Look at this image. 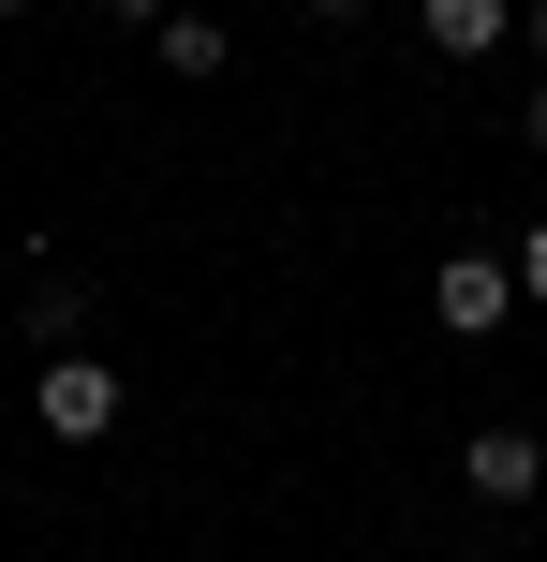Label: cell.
Instances as JSON below:
<instances>
[{
    "instance_id": "cell-1",
    "label": "cell",
    "mask_w": 547,
    "mask_h": 562,
    "mask_svg": "<svg viewBox=\"0 0 547 562\" xmlns=\"http://www.w3.org/2000/svg\"><path fill=\"white\" fill-rule=\"evenodd\" d=\"M430 326L444 340H503V326H518V267H503V252H444L430 267Z\"/></svg>"
},
{
    "instance_id": "cell-2",
    "label": "cell",
    "mask_w": 547,
    "mask_h": 562,
    "mask_svg": "<svg viewBox=\"0 0 547 562\" xmlns=\"http://www.w3.org/2000/svg\"><path fill=\"white\" fill-rule=\"evenodd\" d=\"M30 415H45V445H104L118 429V370L104 356H45L30 370Z\"/></svg>"
},
{
    "instance_id": "cell-3",
    "label": "cell",
    "mask_w": 547,
    "mask_h": 562,
    "mask_svg": "<svg viewBox=\"0 0 547 562\" xmlns=\"http://www.w3.org/2000/svg\"><path fill=\"white\" fill-rule=\"evenodd\" d=\"M459 488H474V504H547V445H533L518 415H489L459 445Z\"/></svg>"
},
{
    "instance_id": "cell-4",
    "label": "cell",
    "mask_w": 547,
    "mask_h": 562,
    "mask_svg": "<svg viewBox=\"0 0 547 562\" xmlns=\"http://www.w3.org/2000/svg\"><path fill=\"white\" fill-rule=\"evenodd\" d=\"M414 30H430V59H489L518 30V0H414Z\"/></svg>"
},
{
    "instance_id": "cell-5",
    "label": "cell",
    "mask_w": 547,
    "mask_h": 562,
    "mask_svg": "<svg viewBox=\"0 0 547 562\" xmlns=\"http://www.w3.org/2000/svg\"><path fill=\"white\" fill-rule=\"evenodd\" d=\"M148 45H163V75H178V89H223V59H237V30H223V15H193V0H178V15L148 30Z\"/></svg>"
},
{
    "instance_id": "cell-6",
    "label": "cell",
    "mask_w": 547,
    "mask_h": 562,
    "mask_svg": "<svg viewBox=\"0 0 547 562\" xmlns=\"http://www.w3.org/2000/svg\"><path fill=\"white\" fill-rule=\"evenodd\" d=\"M75 326H89V281H75V267H30V340L75 356Z\"/></svg>"
},
{
    "instance_id": "cell-7",
    "label": "cell",
    "mask_w": 547,
    "mask_h": 562,
    "mask_svg": "<svg viewBox=\"0 0 547 562\" xmlns=\"http://www.w3.org/2000/svg\"><path fill=\"white\" fill-rule=\"evenodd\" d=\"M503 267H518V296L547 311V207H533V223H518V252H503Z\"/></svg>"
},
{
    "instance_id": "cell-8",
    "label": "cell",
    "mask_w": 547,
    "mask_h": 562,
    "mask_svg": "<svg viewBox=\"0 0 547 562\" xmlns=\"http://www.w3.org/2000/svg\"><path fill=\"white\" fill-rule=\"evenodd\" d=\"M518 148H533V164H547V89H518Z\"/></svg>"
},
{
    "instance_id": "cell-9",
    "label": "cell",
    "mask_w": 547,
    "mask_h": 562,
    "mask_svg": "<svg viewBox=\"0 0 547 562\" xmlns=\"http://www.w3.org/2000/svg\"><path fill=\"white\" fill-rule=\"evenodd\" d=\"M104 15H118V30H163V15H178V0H104Z\"/></svg>"
},
{
    "instance_id": "cell-10",
    "label": "cell",
    "mask_w": 547,
    "mask_h": 562,
    "mask_svg": "<svg viewBox=\"0 0 547 562\" xmlns=\"http://www.w3.org/2000/svg\"><path fill=\"white\" fill-rule=\"evenodd\" d=\"M311 15H326V30H355V15H371V0H311Z\"/></svg>"
},
{
    "instance_id": "cell-11",
    "label": "cell",
    "mask_w": 547,
    "mask_h": 562,
    "mask_svg": "<svg viewBox=\"0 0 547 562\" xmlns=\"http://www.w3.org/2000/svg\"><path fill=\"white\" fill-rule=\"evenodd\" d=\"M533 59H547V0H533Z\"/></svg>"
},
{
    "instance_id": "cell-12",
    "label": "cell",
    "mask_w": 547,
    "mask_h": 562,
    "mask_svg": "<svg viewBox=\"0 0 547 562\" xmlns=\"http://www.w3.org/2000/svg\"><path fill=\"white\" fill-rule=\"evenodd\" d=\"M459 562H503V548H459Z\"/></svg>"
},
{
    "instance_id": "cell-13",
    "label": "cell",
    "mask_w": 547,
    "mask_h": 562,
    "mask_svg": "<svg viewBox=\"0 0 547 562\" xmlns=\"http://www.w3.org/2000/svg\"><path fill=\"white\" fill-rule=\"evenodd\" d=\"M0 15H30V0H0Z\"/></svg>"
}]
</instances>
